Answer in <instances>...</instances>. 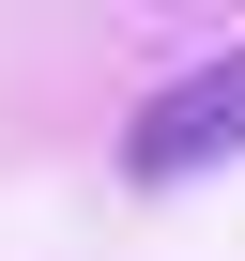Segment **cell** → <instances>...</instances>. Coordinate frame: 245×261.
I'll list each match as a JSON object with an SVG mask.
<instances>
[{
  "mask_svg": "<svg viewBox=\"0 0 245 261\" xmlns=\"http://www.w3.org/2000/svg\"><path fill=\"white\" fill-rule=\"evenodd\" d=\"M215 154H245V46H230V62H199V77H169V92L138 108V139H122V169H138V185L215 169Z\"/></svg>",
  "mask_w": 245,
  "mask_h": 261,
  "instance_id": "cell-1",
  "label": "cell"
}]
</instances>
